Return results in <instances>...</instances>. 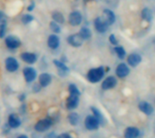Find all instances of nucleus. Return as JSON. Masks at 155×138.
I'll return each mask as SVG.
<instances>
[{
  "mask_svg": "<svg viewBox=\"0 0 155 138\" xmlns=\"http://www.w3.org/2000/svg\"><path fill=\"white\" fill-rule=\"evenodd\" d=\"M56 138H74L71 135H69L68 133H62L59 136H57Z\"/></svg>",
  "mask_w": 155,
  "mask_h": 138,
  "instance_id": "obj_36",
  "label": "nucleus"
},
{
  "mask_svg": "<svg viewBox=\"0 0 155 138\" xmlns=\"http://www.w3.org/2000/svg\"><path fill=\"white\" fill-rule=\"evenodd\" d=\"M23 76H24L25 82L32 83L37 78V71L35 68L31 66H27V67H25L23 70Z\"/></svg>",
  "mask_w": 155,
  "mask_h": 138,
  "instance_id": "obj_4",
  "label": "nucleus"
},
{
  "mask_svg": "<svg viewBox=\"0 0 155 138\" xmlns=\"http://www.w3.org/2000/svg\"><path fill=\"white\" fill-rule=\"evenodd\" d=\"M5 45L9 50H16L21 46V41L15 35H7L5 37Z\"/></svg>",
  "mask_w": 155,
  "mask_h": 138,
  "instance_id": "obj_3",
  "label": "nucleus"
},
{
  "mask_svg": "<svg viewBox=\"0 0 155 138\" xmlns=\"http://www.w3.org/2000/svg\"><path fill=\"white\" fill-rule=\"evenodd\" d=\"M140 135V131L136 127H128L124 132V138H137Z\"/></svg>",
  "mask_w": 155,
  "mask_h": 138,
  "instance_id": "obj_21",
  "label": "nucleus"
},
{
  "mask_svg": "<svg viewBox=\"0 0 155 138\" xmlns=\"http://www.w3.org/2000/svg\"><path fill=\"white\" fill-rule=\"evenodd\" d=\"M49 27H50L51 31H52L54 33H55V34H58V33H61V26H60V24H57V23H55V22H54V21L50 22Z\"/></svg>",
  "mask_w": 155,
  "mask_h": 138,
  "instance_id": "obj_28",
  "label": "nucleus"
},
{
  "mask_svg": "<svg viewBox=\"0 0 155 138\" xmlns=\"http://www.w3.org/2000/svg\"><path fill=\"white\" fill-rule=\"evenodd\" d=\"M2 22H7V17L4 12L0 11V23H2Z\"/></svg>",
  "mask_w": 155,
  "mask_h": 138,
  "instance_id": "obj_34",
  "label": "nucleus"
},
{
  "mask_svg": "<svg viewBox=\"0 0 155 138\" xmlns=\"http://www.w3.org/2000/svg\"><path fill=\"white\" fill-rule=\"evenodd\" d=\"M42 89H43V87L39 84V82H35V83L33 85V87H32V89H33V92H34V93H38V92H40Z\"/></svg>",
  "mask_w": 155,
  "mask_h": 138,
  "instance_id": "obj_32",
  "label": "nucleus"
},
{
  "mask_svg": "<svg viewBox=\"0 0 155 138\" xmlns=\"http://www.w3.org/2000/svg\"><path fill=\"white\" fill-rule=\"evenodd\" d=\"M115 73H116V75L119 78L123 79V78H125V77H127L129 75L130 69L127 66V64H125V63H120V64H118V66L116 68Z\"/></svg>",
  "mask_w": 155,
  "mask_h": 138,
  "instance_id": "obj_16",
  "label": "nucleus"
},
{
  "mask_svg": "<svg viewBox=\"0 0 155 138\" xmlns=\"http://www.w3.org/2000/svg\"><path fill=\"white\" fill-rule=\"evenodd\" d=\"M33 20H34V16L30 14H25L21 16V22L24 24H28L31 22H33Z\"/></svg>",
  "mask_w": 155,
  "mask_h": 138,
  "instance_id": "obj_29",
  "label": "nucleus"
},
{
  "mask_svg": "<svg viewBox=\"0 0 155 138\" xmlns=\"http://www.w3.org/2000/svg\"><path fill=\"white\" fill-rule=\"evenodd\" d=\"M83 21V15L78 11H73L68 16V23L72 26H78Z\"/></svg>",
  "mask_w": 155,
  "mask_h": 138,
  "instance_id": "obj_9",
  "label": "nucleus"
},
{
  "mask_svg": "<svg viewBox=\"0 0 155 138\" xmlns=\"http://www.w3.org/2000/svg\"><path fill=\"white\" fill-rule=\"evenodd\" d=\"M7 29V22L0 23V38H5Z\"/></svg>",
  "mask_w": 155,
  "mask_h": 138,
  "instance_id": "obj_31",
  "label": "nucleus"
},
{
  "mask_svg": "<svg viewBox=\"0 0 155 138\" xmlns=\"http://www.w3.org/2000/svg\"><path fill=\"white\" fill-rule=\"evenodd\" d=\"M139 109L145 115H152L154 110L153 107L146 101H142L139 103Z\"/></svg>",
  "mask_w": 155,
  "mask_h": 138,
  "instance_id": "obj_20",
  "label": "nucleus"
},
{
  "mask_svg": "<svg viewBox=\"0 0 155 138\" xmlns=\"http://www.w3.org/2000/svg\"><path fill=\"white\" fill-rule=\"evenodd\" d=\"M22 120L17 114L12 113L7 118V126L10 129H17L21 127Z\"/></svg>",
  "mask_w": 155,
  "mask_h": 138,
  "instance_id": "obj_8",
  "label": "nucleus"
},
{
  "mask_svg": "<svg viewBox=\"0 0 155 138\" xmlns=\"http://www.w3.org/2000/svg\"><path fill=\"white\" fill-rule=\"evenodd\" d=\"M94 28L95 30L100 33H104L107 31L108 29V24H106V22L104 21V19L103 17H96L94 19Z\"/></svg>",
  "mask_w": 155,
  "mask_h": 138,
  "instance_id": "obj_13",
  "label": "nucleus"
},
{
  "mask_svg": "<svg viewBox=\"0 0 155 138\" xmlns=\"http://www.w3.org/2000/svg\"><path fill=\"white\" fill-rule=\"evenodd\" d=\"M79 100H80V95L76 94H69V96L66 99L65 101V107L67 110H74L78 105H79Z\"/></svg>",
  "mask_w": 155,
  "mask_h": 138,
  "instance_id": "obj_6",
  "label": "nucleus"
},
{
  "mask_svg": "<svg viewBox=\"0 0 155 138\" xmlns=\"http://www.w3.org/2000/svg\"><path fill=\"white\" fill-rule=\"evenodd\" d=\"M20 59L26 64L32 65L35 64L37 61V55L34 52H24L20 54Z\"/></svg>",
  "mask_w": 155,
  "mask_h": 138,
  "instance_id": "obj_12",
  "label": "nucleus"
},
{
  "mask_svg": "<svg viewBox=\"0 0 155 138\" xmlns=\"http://www.w3.org/2000/svg\"><path fill=\"white\" fill-rule=\"evenodd\" d=\"M16 138H28V136L26 135H20V136H18Z\"/></svg>",
  "mask_w": 155,
  "mask_h": 138,
  "instance_id": "obj_38",
  "label": "nucleus"
},
{
  "mask_svg": "<svg viewBox=\"0 0 155 138\" xmlns=\"http://www.w3.org/2000/svg\"><path fill=\"white\" fill-rule=\"evenodd\" d=\"M91 110H92V112H93V115L99 120L100 125H104V116L102 115L101 111H100L98 108H94V107H92V108H91Z\"/></svg>",
  "mask_w": 155,
  "mask_h": 138,
  "instance_id": "obj_25",
  "label": "nucleus"
},
{
  "mask_svg": "<svg viewBox=\"0 0 155 138\" xmlns=\"http://www.w3.org/2000/svg\"><path fill=\"white\" fill-rule=\"evenodd\" d=\"M52 19L54 22H55L59 24H63L64 23V16L59 11H54L52 13Z\"/></svg>",
  "mask_w": 155,
  "mask_h": 138,
  "instance_id": "obj_23",
  "label": "nucleus"
},
{
  "mask_svg": "<svg viewBox=\"0 0 155 138\" xmlns=\"http://www.w3.org/2000/svg\"><path fill=\"white\" fill-rule=\"evenodd\" d=\"M67 120L69 122V124L73 127H75L78 125L79 120H80V117L76 112H70L67 116Z\"/></svg>",
  "mask_w": 155,
  "mask_h": 138,
  "instance_id": "obj_22",
  "label": "nucleus"
},
{
  "mask_svg": "<svg viewBox=\"0 0 155 138\" xmlns=\"http://www.w3.org/2000/svg\"><path fill=\"white\" fill-rule=\"evenodd\" d=\"M35 4L34 1H32V2L28 5V6L26 7V10H27L28 12H32V11L35 9Z\"/></svg>",
  "mask_w": 155,
  "mask_h": 138,
  "instance_id": "obj_35",
  "label": "nucleus"
},
{
  "mask_svg": "<svg viewBox=\"0 0 155 138\" xmlns=\"http://www.w3.org/2000/svg\"><path fill=\"white\" fill-rule=\"evenodd\" d=\"M18 99H19L20 102L24 103V101H25V94H20L19 97H18Z\"/></svg>",
  "mask_w": 155,
  "mask_h": 138,
  "instance_id": "obj_37",
  "label": "nucleus"
},
{
  "mask_svg": "<svg viewBox=\"0 0 155 138\" xmlns=\"http://www.w3.org/2000/svg\"><path fill=\"white\" fill-rule=\"evenodd\" d=\"M142 17L143 20L147 21V22H151L153 20V12L150 8L148 7H145L142 10Z\"/></svg>",
  "mask_w": 155,
  "mask_h": 138,
  "instance_id": "obj_24",
  "label": "nucleus"
},
{
  "mask_svg": "<svg viewBox=\"0 0 155 138\" xmlns=\"http://www.w3.org/2000/svg\"><path fill=\"white\" fill-rule=\"evenodd\" d=\"M104 73H105L104 68L101 66V67H98V68L91 69L88 71V73L86 75V78H87L89 82H91V83H97V82L102 80V79L104 76Z\"/></svg>",
  "mask_w": 155,
  "mask_h": 138,
  "instance_id": "obj_2",
  "label": "nucleus"
},
{
  "mask_svg": "<svg viewBox=\"0 0 155 138\" xmlns=\"http://www.w3.org/2000/svg\"><path fill=\"white\" fill-rule=\"evenodd\" d=\"M114 52L116 53V55L118 56L119 59L123 60L125 58V55H126V52H125V50L124 49V47L122 46H119V45H116L114 47Z\"/></svg>",
  "mask_w": 155,
  "mask_h": 138,
  "instance_id": "obj_27",
  "label": "nucleus"
},
{
  "mask_svg": "<svg viewBox=\"0 0 155 138\" xmlns=\"http://www.w3.org/2000/svg\"><path fill=\"white\" fill-rule=\"evenodd\" d=\"M117 84V80L114 76H109L107 77L103 82H102V89L104 90H108L111 89H114Z\"/></svg>",
  "mask_w": 155,
  "mask_h": 138,
  "instance_id": "obj_15",
  "label": "nucleus"
},
{
  "mask_svg": "<svg viewBox=\"0 0 155 138\" xmlns=\"http://www.w3.org/2000/svg\"><path fill=\"white\" fill-rule=\"evenodd\" d=\"M89 1H94V0H84V2H85V3H87V2H89Z\"/></svg>",
  "mask_w": 155,
  "mask_h": 138,
  "instance_id": "obj_39",
  "label": "nucleus"
},
{
  "mask_svg": "<svg viewBox=\"0 0 155 138\" xmlns=\"http://www.w3.org/2000/svg\"><path fill=\"white\" fill-rule=\"evenodd\" d=\"M56 122L55 118L52 117V116H47L45 118L39 119L34 126V129L35 132L37 133H44L46 132L47 130H49L54 124Z\"/></svg>",
  "mask_w": 155,
  "mask_h": 138,
  "instance_id": "obj_1",
  "label": "nucleus"
},
{
  "mask_svg": "<svg viewBox=\"0 0 155 138\" xmlns=\"http://www.w3.org/2000/svg\"><path fill=\"white\" fill-rule=\"evenodd\" d=\"M103 14H104V21L106 22V24L108 25H112L114 24L115 20H116V17H115V14L114 13L110 10V9H104V12H103Z\"/></svg>",
  "mask_w": 155,
  "mask_h": 138,
  "instance_id": "obj_18",
  "label": "nucleus"
},
{
  "mask_svg": "<svg viewBox=\"0 0 155 138\" xmlns=\"http://www.w3.org/2000/svg\"><path fill=\"white\" fill-rule=\"evenodd\" d=\"M109 42H111V44L113 45H118V40L116 39V36L114 34H111L109 36Z\"/></svg>",
  "mask_w": 155,
  "mask_h": 138,
  "instance_id": "obj_33",
  "label": "nucleus"
},
{
  "mask_svg": "<svg viewBox=\"0 0 155 138\" xmlns=\"http://www.w3.org/2000/svg\"><path fill=\"white\" fill-rule=\"evenodd\" d=\"M79 33L84 40H89L92 37V32L88 27H82Z\"/></svg>",
  "mask_w": 155,
  "mask_h": 138,
  "instance_id": "obj_26",
  "label": "nucleus"
},
{
  "mask_svg": "<svg viewBox=\"0 0 155 138\" xmlns=\"http://www.w3.org/2000/svg\"><path fill=\"white\" fill-rule=\"evenodd\" d=\"M38 82L43 88L48 87L52 82V76L47 72H43L38 76Z\"/></svg>",
  "mask_w": 155,
  "mask_h": 138,
  "instance_id": "obj_17",
  "label": "nucleus"
},
{
  "mask_svg": "<svg viewBox=\"0 0 155 138\" xmlns=\"http://www.w3.org/2000/svg\"><path fill=\"white\" fill-rule=\"evenodd\" d=\"M53 63L56 67L57 71H58V74L61 77H66L68 75V73H69V68L67 67V65L64 62H63L60 60H56L55 59V60L53 61Z\"/></svg>",
  "mask_w": 155,
  "mask_h": 138,
  "instance_id": "obj_10",
  "label": "nucleus"
},
{
  "mask_svg": "<svg viewBox=\"0 0 155 138\" xmlns=\"http://www.w3.org/2000/svg\"><path fill=\"white\" fill-rule=\"evenodd\" d=\"M47 45L51 50H56L60 46V38L57 34L53 33L48 36Z\"/></svg>",
  "mask_w": 155,
  "mask_h": 138,
  "instance_id": "obj_14",
  "label": "nucleus"
},
{
  "mask_svg": "<svg viewBox=\"0 0 155 138\" xmlns=\"http://www.w3.org/2000/svg\"><path fill=\"white\" fill-rule=\"evenodd\" d=\"M5 68L8 72H15L18 71L19 69V62L17 61V60L15 57H7L5 60Z\"/></svg>",
  "mask_w": 155,
  "mask_h": 138,
  "instance_id": "obj_7",
  "label": "nucleus"
},
{
  "mask_svg": "<svg viewBox=\"0 0 155 138\" xmlns=\"http://www.w3.org/2000/svg\"><path fill=\"white\" fill-rule=\"evenodd\" d=\"M142 61V57L138 53H131L127 57V62L131 67H137Z\"/></svg>",
  "mask_w": 155,
  "mask_h": 138,
  "instance_id": "obj_19",
  "label": "nucleus"
},
{
  "mask_svg": "<svg viewBox=\"0 0 155 138\" xmlns=\"http://www.w3.org/2000/svg\"><path fill=\"white\" fill-rule=\"evenodd\" d=\"M99 126H100V122L94 115H89L85 118L84 127L87 130H90V131L97 130L99 128Z\"/></svg>",
  "mask_w": 155,
  "mask_h": 138,
  "instance_id": "obj_5",
  "label": "nucleus"
},
{
  "mask_svg": "<svg viewBox=\"0 0 155 138\" xmlns=\"http://www.w3.org/2000/svg\"><path fill=\"white\" fill-rule=\"evenodd\" d=\"M84 39L82 38V36L80 35V33H73L71 35H69L67 37V42L68 43L73 46V47H75V48H78L80 46L83 45L84 43Z\"/></svg>",
  "mask_w": 155,
  "mask_h": 138,
  "instance_id": "obj_11",
  "label": "nucleus"
},
{
  "mask_svg": "<svg viewBox=\"0 0 155 138\" xmlns=\"http://www.w3.org/2000/svg\"><path fill=\"white\" fill-rule=\"evenodd\" d=\"M68 92L69 94H76V95H81V92L79 90V89L77 88V86L75 84L71 83L68 86Z\"/></svg>",
  "mask_w": 155,
  "mask_h": 138,
  "instance_id": "obj_30",
  "label": "nucleus"
}]
</instances>
